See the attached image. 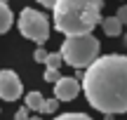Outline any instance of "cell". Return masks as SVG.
Wrapping results in <instances>:
<instances>
[{
  "label": "cell",
  "mask_w": 127,
  "mask_h": 120,
  "mask_svg": "<svg viewBox=\"0 0 127 120\" xmlns=\"http://www.w3.org/2000/svg\"><path fill=\"white\" fill-rule=\"evenodd\" d=\"M47 54H50V52H45V47L40 45L35 52H33V59H35L38 64H45V61H47Z\"/></svg>",
  "instance_id": "obj_13"
},
{
  "label": "cell",
  "mask_w": 127,
  "mask_h": 120,
  "mask_svg": "<svg viewBox=\"0 0 127 120\" xmlns=\"http://www.w3.org/2000/svg\"><path fill=\"white\" fill-rule=\"evenodd\" d=\"M80 92V80L78 78H61L54 83V99L59 101H73Z\"/></svg>",
  "instance_id": "obj_6"
},
{
  "label": "cell",
  "mask_w": 127,
  "mask_h": 120,
  "mask_svg": "<svg viewBox=\"0 0 127 120\" xmlns=\"http://www.w3.org/2000/svg\"><path fill=\"white\" fill-rule=\"evenodd\" d=\"M104 0H57L54 28L64 35H87L101 24Z\"/></svg>",
  "instance_id": "obj_2"
},
{
  "label": "cell",
  "mask_w": 127,
  "mask_h": 120,
  "mask_svg": "<svg viewBox=\"0 0 127 120\" xmlns=\"http://www.w3.org/2000/svg\"><path fill=\"white\" fill-rule=\"evenodd\" d=\"M115 17H118V19H120V21H123V24L127 21V5H123V7L118 9V14H115Z\"/></svg>",
  "instance_id": "obj_15"
},
{
  "label": "cell",
  "mask_w": 127,
  "mask_h": 120,
  "mask_svg": "<svg viewBox=\"0 0 127 120\" xmlns=\"http://www.w3.org/2000/svg\"><path fill=\"white\" fill-rule=\"evenodd\" d=\"M61 61H64L61 52H50V54H47V61H45V66H47L45 71H59Z\"/></svg>",
  "instance_id": "obj_10"
},
{
  "label": "cell",
  "mask_w": 127,
  "mask_h": 120,
  "mask_svg": "<svg viewBox=\"0 0 127 120\" xmlns=\"http://www.w3.org/2000/svg\"><path fill=\"white\" fill-rule=\"evenodd\" d=\"M42 104H45V97L40 92H28L26 94V106L31 111H42Z\"/></svg>",
  "instance_id": "obj_9"
},
{
  "label": "cell",
  "mask_w": 127,
  "mask_h": 120,
  "mask_svg": "<svg viewBox=\"0 0 127 120\" xmlns=\"http://www.w3.org/2000/svg\"><path fill=\"white\" fill-rule=\"evenodd\" d=\"M35 2L45 5V7H54V5H57V0H35Z\"/></svg>",
  "instance_id": "obj_16"
},
{
  "label": "cell",
  "mask_w": 127,
  "mask_h": 120,
  "mask_svg": "<svg viewBox=\"0 0 127 120\" xmlns=\"http://www.w3.org/2000/svg\"><path fill=\"white\" fill-rule=\"evenodd\" d=\"M19 33H21L26 40H33L38 42V45H45L47 40H50V24H47V17L42 12H38V9L33 7H24L21 12H19Z\"/></svg>",
  "instance_id": "obj_4"
},
{
  "label": "cell",
  "mask_w": 127,
  "mask_h": 120,
  "mask_svg": "<svg viewBox=\"0 0 127 120\" xmlns=\"http://www.w3.org/2000/svg\"><path fill=\"white\" fill-rule=\"evenodd\" d=\"M101 31H104L108 38H115V35H120V31H123V21H120L118 17L101 19Z\"/></svg>",
  "instance_id": "obj_8"
},
{
  "label": "cell",
  "mask_w": 127,
  "mask_h": 120,
  "mask_svg": "<svg viewBox=\"0 0 127 120\" xmlns=\"http://www.w3.org/2000/svg\"><path fill=\"white\" fill-rule=\"evenodd\" d=\"M28 120H42V118L40 116H33V118H28Z\"/></svg>",
  "instance_id": "obj_17"
},
{
  "label": "cell",
  "mask_w": 127,
  "mask_h": 120,
  "mask_svg": "<svg viewBox=\"0 0 127 120\" xmlns=\"http://www.w3.org/2000/svg\"><path fill=\"white\" fill-rule=\"evenodd\" d=\"M21 80L14 71L9 68H2L0 71V99L2 101H17L21 97Z\"/></svg>",
  "instance_id": "obj_5"
},
{
  "label": "cell",
  "mask_w": 127,
  "mask_h": 120,
  "mask_svg": "<svg viewBox=\"0 0 127 120\" xmlns=\"http://www.w3.org/2000/svg\"><path fill=\"white\" fill-rule=\"evenodd\" d=\"M82 92L90 106L106 116L127 113V57H96L82 75Z\"/></svg>",
  "instance_id": "obj_1"
},
{
  "label": "cell",
  "mask_w": 127,
  "mask_h": 120,
  "mask_svg": "<svg viewBox=\"0 0 127 120\" xmlns=\"http://www.w3.org/2000/svg\"><path fill=\"white\" fill-rule=\"evenodd\" d=\"M28 111H31L28 106H21L17 113H14V120H28V118H31V116H28Z\"/></svg>",
  "instance_id": "obj_14"
},
{
  "label": "cell",
  "mask_w": 127,
  "mask_h": 120,
  "mask_svg": "<svg viewBox=\"0 0 127 120\" xmlns=\"http://www.w3.org/2000/svg\"><path fill=\"white\" fill-rule=\"evenodd\" d=\"M57 108H59V99H45V104H42V111L45 116H52V113H57Z\"/></svg>",
  "instance_id": "obj_11"
},
{
  "label": "cell",
  "mask_w": 127,
  "mask_h": 120,
  "mask_svg": "<svg viewBox=\"0 0 127 120\" xmlns=\"http://www.w3.org/2000/svg\"><path fill=\"white\" fill-rule=\"evenodd\" d=\"M61 57L73 68H87L92 61L99 57V40L92 33L87 35H66L61 45Z\"/></svg>",
  "instance_id": "obj_3"
},
{
  "label": "cell",
  "mask_w": 127,
  "mask_h": 120,
  "mask_svg": "<svg viewBox=\"0 0 127 120\" xmlns=\"http://www.w3.org/2000/svg\"><path fill=\"white\" fill-rule=\"evenodd\" d=\"M54 120H92V118L85 116V113H61V116H57Z\"/></svg>",
  "instance_id": "obj_12"
},
{
  "label": "cell",
  "mask_w": 127,
  "mask_h": 120,
  "mask_svg": "<svg viewBox=\"0 0 127 120\" xmlns=\"http://www.w3.org/2000/svg\"><path fill=\"white\" fill-rule=\"evenodd\" d=\"M12 21H14V14H12V9H9V5L5 2V0H0V35L12 28Z\"/></svg>",
  "instance_id": "obj_7"
}]
</instances>
